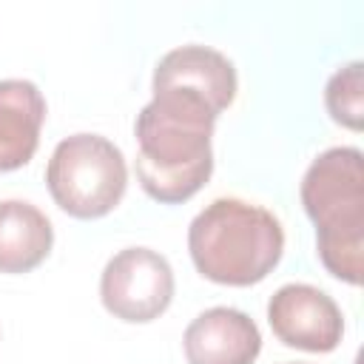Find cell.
Masks as SVG:
<instances>
[{
  "instance_id": "1",
  "label": "cell",
  "mask_w": 364,
  "mask_h": 364,
  "mask_svg": "<svg viewBox=\"0 0 364 364\" xmlns=\"http://www.w3.org/2000/svg\"><path fill=\"white\" fill-rule=\"evenodd\" d=\"M213 114L202 100L179 91H154L136 114V179L142 191L162 202H188L213 171Z\"/></svg>"
},
{
  "instance_id": "2",
  "label": "cell",
  "mask_w": 364,
  "mask_h": 364,
  "mask_svg": "<svg viewBox=\"0 0 364 364\" xmlns=\"http://www.w3.org/2000/svg\"><path fill=\"white\" fill-rule=\"evenodd\" d=\"M188 250L193 267L230 287L262 282L284 253L282 222L262 205L219 196L205 205L188 228Z\"/></svg>"
},
{
  "instance_id": "3",
  "label": "cell",
  "mask_w": 364,
  "mask_h": 364,
  "mask_svg": "<svg viewBox=\"0 0 364 364\" xmlns=\"http://www.w3.org/2000/svg\"><path fill=\"white\" fill-rule=\"evenodd\" d=\"M301 205L316 225L327 273L358 287L364 273V156L338 145L318 154L301 179Z\"/></svg>"
},
{
  "instance_id": "4",
  "label": "cell",
  "mask_w": 364,
  "mask_h": 364,
  "mask_svg": "<svg viewBox=\"0 0 364 364\" xmlns=\"http://www.w3.org/2000/svg\"><path fill=\"white\" fill-rule=\"evenodd\" d=\"M46 185L68 216L100 219L111 213L125 193V156L100 134L65 136L48 159Z\"/></svg>"
},
{
  "instance_id": "5",
  "label": "cell",
  "mask_w": 364,
  "mask_h": 364,
  "mask_svg": "<svg viewBox=\"0 0 364 364\" xmlns=\"http://www.w3.org/2000/svg\"><path fill=\"white\" fill-rule=\"evenodd\" d=\"M100 299L119 321H154L173 299V270L168 259L151 247H125L102 267Z\"/></svg>"
},
{
  "instance_id": "6",
  "label": "cell",
  "mask_w": 364,
  "mask_h": 364,
  "mask_svg": "<svg viewBox=\"0 0 364 364\" xmlns=\"http://www.w3.org/2000/svg\"><path fill=\"white\" fill-rule=\"evenodd\" d=\"M276 338L307 353H330L341 344L344 316L338 304L313 284H284L267 301Z\"/></svg>"
},
{
  "instance_id": "7",
  "label": "cell",
  "mask_w": 364,
  "mask_h": 364,
  "mask_svg": "<svg viewBox=\"0 0 364 364\" xmlns=\"http://www.w3.org/2000/svg\"><path fill=\"white\" fill-rule=\"evenodd\" d=\"M151 88L196 97L213 114H222L236 100V68L216 48L182 46L156 63Z\"/></svg>"
},
{
  "instance_id": "8",
  "label": "cell",
  "mask_w": 364,
  "mask_h": 364,
  "mask_svg": "<svg viewBox=\"0 0 364 364\" xmlns=\"http://www.w3.org/2000/svg\"><path fill=\"white\" fill-rule=\"evenodd\" d=\"M188 364H253L262 350L256 321L236 307H210L185 330Z\"/></svg>"
},
{
  "instance_id": "9",
  "label": "cell",
  "mask_w": 364,
  "mask_h": 364,
  "mask_svg": "<svg viewBox=\"0 0 364 364\" xmlns=\"http://www.w3.org/2000/svg\"><path fill=\"white\" fill-rule=\"evenodd\" d=\"M46 122V100L28 80H0V171L23 168Z\"/></svg>"
},
{
  "instance_id": "10",
  "label": "cell",
  "mask_w": 364,
  "mask_h": 364,
  "mask_svg": "<svg viewBox=\"0 0 364 364\" xmlns=\"http://www.w3.org/2000/svg\"><path fill=\"white\" fill-rule=\"evenodd\" d=\"M54 245L48 216L23 199L0 202V273H28L46 262Z\"/></svg>"
},
{
  "instance_id": "11",
  "label": "cell",
  "mask_w": 364,
  "mask_h": 364,
  "mask_svg": "<svg viewBox=\"0 0 364 364\" xmlns=\"http://www.w3.org/2000/svg\"><path fill=\"white\" fill-rule=\"evenodd\" d=\"M324 105L333 122L350 131H361L364 125V65L358 60L347 63L327 80Z\"/></svg>"
}]
</instances>
